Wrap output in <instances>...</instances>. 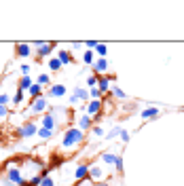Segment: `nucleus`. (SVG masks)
I'll list each match as a JSON object with an SVG mask.
<instances>
[]
</instances>
